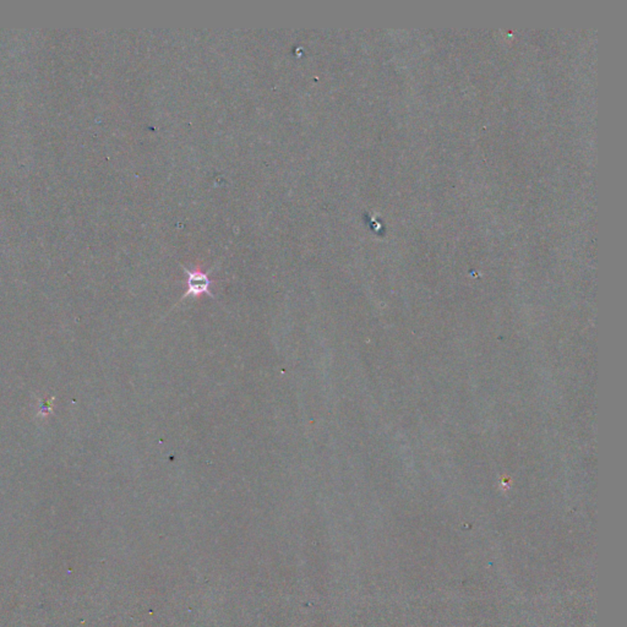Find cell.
I'll use <instances>...</instances> for the list:
<instances>
[{
    "label": "cell",
    "mask_w": 627,
    "mask_h": 627,
    "mask_svg": "<svg viewBox=\"0 0 627 627\" xmlns=\"http://www.w3.org/2000/svg\"><path fill=\"white\" fill-rule=\"evenodd\" d=\"M185 274L188 275V292L185 293L183 298L187 297H199L201 294H209L212 298H215L213 294L211 293V282L209 274L201 272V271L188 270L187 267H184Z\"/></svg>",
    "instance_id": "6da1fadb"
}]
</instances>
